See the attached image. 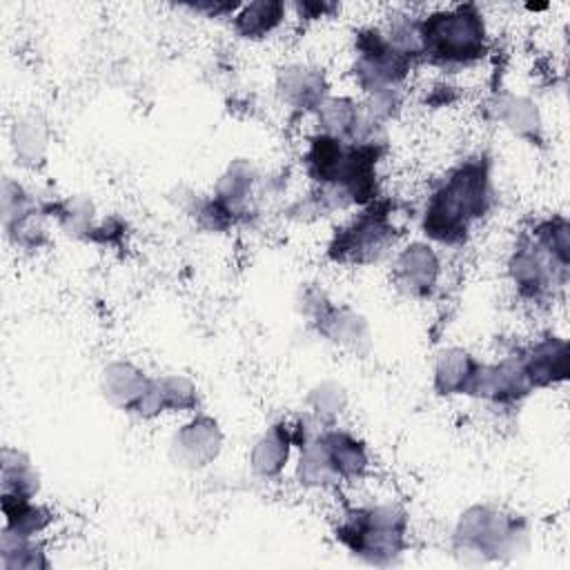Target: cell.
Wrapping results in <instances>:
<instances>
[{"mask_svg":"<svg viewBox=\"0 0 570 570\" xmlns=\"http://www.w3.org/2000/svg\"><path fill=\"white\" fill-rule=\"evenodd\" d=\"M419 36L421 53L441 65H465L483 51V22L472 7L428 18Z\"/></svg>","mask_w":570,"mask_h":570,"instance_id":"7a4b0ae2","label":"cell"},{"mask_svg":"<svg viewBox=\"0 0 570 570\" xmlns=\"http://www.w3.org/2000/svg\"><path fill=\"white\" fill-rule=\"evenodd\" d=\"M403 517L394 508H376L350 517L338 530V537L356 552L379 561L392 557L403 548Z\"/></svg>","mask_w":570,"mask_h":570,"instance_id":"3957f363","label":"cell"},{"mask_svg":"<svg viewBox=\"0 0 570 570\" xmlns=\"http://www.w3.org/2000/svg\"><path fill=\"white\" fill-rule=\"evenodd\" d=\"M281 4H269V2H256L249 4L238 18H236V27L240 33L245 36H256V33H265L269 31L278 18H281Z\"/></svg>","mask_w":570,"mask_h":570,"instance_id":"8992f818","label":"cell"},{"mask_svg":"<svg viewBox=\"0 0 570 570\" xmlns=\"http://www.w3.org/2000/svg\"><path fill=\"white\" fill-rule=\"evenodd\" d=\"M399 272L410 294H425L432 287L436 276V258L430 252V247L412 245L399 258Z\"/></svg>","mask_w":570,"mask_h":570,"instance_id":"5b68a950","label":"cell"},{"mask_svg":"<svg viewBox=\"0 0 570 570\" xmlns=\"http://www.w3.org/2000/svg\"><path fill=\"white\" fill-rule=\"evenodd\" d=\"M392 225L387 223L385 214H363L358 220H354L347 229H343L336 238V243L330 247L336 258L345 261L352 258L356 263L367 261L385 249L392 236Z\"/></svg>","mask_w":570,"mask_h":570,"instance_id":"277c9868","label":"cell"},{"mask_svg":"<svg viewBox=\"0 0 570 570\" xmlns=\"http://www.w3.org/2000/svg\"><path fill=\"white\" fill-rule=\"evenodd\" d=\"M488 200V178L483 163H465L432 196L425 212V234L454 243L468 232L472 218L481 216Z\"/></svg>","mask_w":570,"mask_h":570,"instance_id":"6da1fadb","label":"cell"}]
</instances>
